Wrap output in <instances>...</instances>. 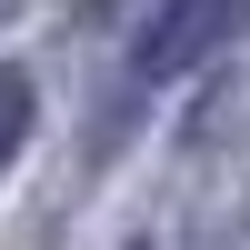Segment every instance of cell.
Here are the masks:
<instances>
[{
  "label": "cell",
  "mask_w": 250,
  "mask_h": 250,
  "mask_svg": "<svg viewBox=\"0 0 250 250\" xmlns=\"http://www.w3.org/2000/svg\"><path fill=\"white\" fill-rule=\"evenodd\" d=\"M30 140V80L20 70H0V170H10V150Z\"/></svg>",
  "instance_id": "obj_2"
},
{
  "label": "cell",
  "mask_w": 250,
  "mask_h": 250,
  "mask_svg": "<svg viewBox=\"0 0 250 250\" xmlns=\"http://www.w3.org/2000/svg\"><path fill=\"white\" fill-rule=\"evenodd\" d=\"M240 30H250V0H160L150 30H140V70H150V80H180V70H200L210 50H230Z\"/></svg>",
  "instance_id": "obj_1"
}]
</instances>
